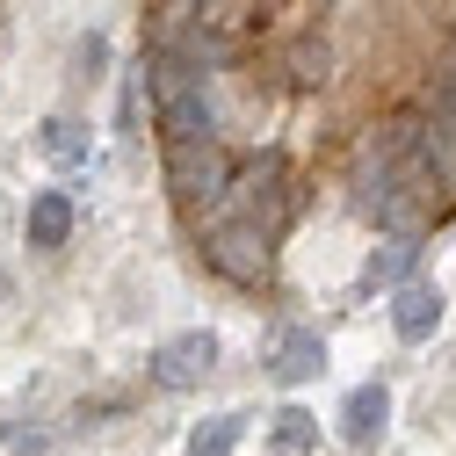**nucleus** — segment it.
Returning <instances> with one entry per match:
<instances>
[{
  "instance_id": "obj_1",
  "label": "nucleus",
  "mask_w": 456,
  "mask_h": 456,
  "mask_svg": "<svg viewBox=\"0 0 456 456\" xmlns=\"http://www.w3.org/2000/svg\"><path fill=\"white\" fill-rule=\"evenodd\" d=\"M196 254H203V268L210 275H224V282H240V290H261V282L275 275V232H261V224H247V217H232V210H203V224H196Z\"/></svg>"
},
{
  "instance_id": "obj_2",
  "label": "nucleus",
  "mask_w": 456,
  "mask_h": 456,
  "mask_svg": "<svg viewBox=\"0 0 456 456\" xmlns=\"http://www.w3.org/2000/svg\"><path fill=\"white\" fill-rule=\"evenodd\" d=\"M217 210H232V217H247V224H261V232H275L282 240V224L297 217V189H290V159H282L275 145L268 152H254L240 175H232V196H224Z\"/></svg>"
},
{
  "instance_id": "obj_3",
  "label": "nucleus",
  "mask_w": 456,
  "mask_h": 456,
  "mask_svg": "<svg viewBox=\"0 0 456 456\" xmlns=\"http://www.w3.org/2000/svg\"><path fill=\"white\" fill-rule=\"evenodd\" d=\"M232 175H240V159L224 152L217 138H167V189H175L182 210H210L232 196Z\"/></svg>"
},
{
  "instance_id": "obj_4",
  "label": "nucleus",
  "mask_w": 456,
  "mask_h": 456,
  "mask_svg": "<svg viewBox=\"0 0 456 456\" xmlns=\"http://www.w3.org/2000/svg\"><path fill=\"white\" fill-rule=\"evenodd\" d=\"M210 362H217V333H175V340H159L152 348V362H145V377L159 384V391H196L203 377H210Z\"/></svg>"
},
{
  "instance_id": "obj_5",
  "label": "nucleus",
  "mask_w": 456,
  "mask_h": 456,
  "mask_svg": "<svg viewBox=\"0 0 456 456\" xmlns=\"http://www.w3.org/2000/svg\"><path fill=\"white\" fill-rule=\"evenodd\" d=\"M384 435H391V391L384 384H355L348 398H340V442H348L355 456H370Z\"/></svg>"
},
{
  "instance_id": "obj_6",
  "label": "nucleus",
  "mask_w": 456,
  "mask_h": 456,
  "mask_svg": "<svg viewBox=\"0 0 456 456\" xmlns=\"http://www.w3.org/2000/svg\"><path fill=\"white\" fill-rule=\"evenodd\" d=\"M413 268H420V232H384V247H370V261H362V282H355V290H362V297L398 290V282H413Z\"/></svg>"
},
{
  "instance_id": "obj_7",
  "label": "nucleus",
  "mask_w": 456,
  "mask_h": 456,
  "mask_svg": "<svg viewBox=\"0 0 456 456\" xmlns=\"http://www.w3.org/2000/svg\"><path fill=\"white\" fill-rule=\"evenodd\" d=\"M268 370H275V384H305V377H319V370H326V340H319L312 326H275V340H268Z\"/></svg>"
},
{
  "instance_id": "obj_8",
  "label": "nucleus",
  "mask_w": 456,
  "mask_h": 456,
  "mask_svg": "<svg viewBox=\"0 0 456 456\" xmlns=\"http://www.w3.org/2000/svg\"><path fill=\"white\" fill-rule=\"evenodd\" d=\"M435 326H442V290H435V282H398L391 333L398 340H435Z\"/></svg>"
},
{
  "instance_id": "obj_9",
  "label": "nucleus",
  "mask_w": 456,
  "mask_h": 456,
  "mask_svg": "<svg viewBox=\"0 0 456 456\" xmlns=\"http://www.w3.org/2000/svg\"><path fill=\"white\" fill-rule=\"evenodd\" d=\"M73 217H80V210H73L66 189H37V196H29V247H37V254H59V247L73 240Z\"/></svg>"
},
{
  "instance_id": "obj_10",
  "label": "nucleus",
  "mask_w": 456,
  "mask_h": 456,
  "mask_svg": "<svg viewBox=\"0 0 456 456\" xmlns=\"http://www.w3.org/2000/svg\"><path fill=\"white\" fill-rule=\"evenodd\" d=\"M37 152H44L51 167H87V124H73V117H44Z\"/></svg>"
},
{
  "instance_id": "obj_11",
  "label": "nucleus",
  "mask_w": 456,
  "mask_h": 456,
  "mask_svg": "<svg viewBox=\"0 0 456 456\" xmlns=\"http://www.w3.org/2000/svg\"><path fill=\"white\" fill-rule=\"evenodd\" d=\"M240 435H247V413H217V420H203V428L189 435V456H232Z\"/></svg>"
},
{
  "instance_id": "obj_12",
  "label": "nucleus",
  "mask_w": 456,
  "mask_h": 456,
  "mask_svg": "<svg viewBox=\"0 0 456 456\" xmlns=\"http://www.w3.org/2000/svg\"><path fill=\"white\" fill-rule=\"evenodd\" d=\"M312 442H319V420H312L305 406H282V413H275V449H290V456H305Z\"/></svg>"
},
{
  "instance_id": "obj_13",
  "label": "nucleus",
  "mask_w": 456,
  "mask_h": 456,
  "mask_svg": "<svg viewBox=\"0 0 456 456\" xmlns=\"http://www.w3.org/2000/svg\"><path fill=\"white\" fill-rule=\"evenodd\" d=\"M102 66H109V37L87 29V37L73 44V80H102Z\"/></svg>"
},
{
  "instance_id": "obj_14",
  "label": "nucleus",
  "mask_w": 456,
  "mask_h": 456,
  "mask_svg": "<svg viewBox=\"0 0 456 456\" xmlns=\"http://www.w3.org/2000/svg\"><path fill=\"white\" fill-rule=\"evenodd\" d=\"M290 80H297V87L326 80V44H319V37H297V51H290Z\"/></svg>"
},
{
  "instance_id": "obj_15",
  "label": "nucleus",
  "mask_w": 456,
  "mask_h": 456,
  "mask_svg": "<svg viewBox=\"0 0 456 456\" xmlns=\"http://www.w3.org/2000/svg\"><path fill=\"white\" fill-rule=\"evenodd\" d=\"M8 449H15V456H44V435H37V428H22V435H8Z\"/></svg>"
}]
</instances>
